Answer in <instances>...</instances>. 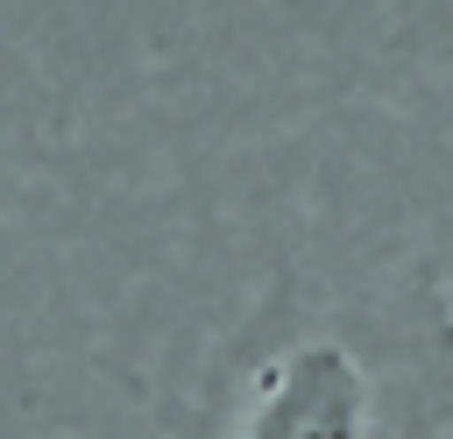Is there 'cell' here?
<instances>
[{"label":"cell","instance_id":"cell-1","mask_svg":"<svg viewBox=\"0 0 453 439\" xmlns=\"http://www.w3.org/2000/svg\"><path fill=\"white\" fill-rule=\"evenodd\" d=\"M219 439H382V397L347 340L297 333L255 368Z\"/></svg>","mask_w":453,"mask_h":439},{"label":"cell","instance_id":"cell-2","mask_svg":"<svg viewBox=\"0 0 453 439\" xmlns=\"http://www.w3.org/2000/svg\"><path fill=\"white\" fill-rule=\"evenodd\" d=\"M425 14H432V28L453 42V0H425Z\"/></svg>","mask_w":453,"mask_h":439}]
</instances>
